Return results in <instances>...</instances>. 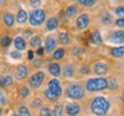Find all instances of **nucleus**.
<instances>
[{
  "label": "nucleus",
  "instance_id": "f257e3e1",
  "mask_svg": "<svg viewBox=\"0 0 124 116\" xmlns=\"http://www.w3.org/2000/svg\"><path fill=\"white\" fill-rule=\"evenodd\" d=\"M91 109L95 115L103 116L106 115L108 109H109V102L102 97H97V98L93 99L92 103H91Z\"/></svg>",
  "mask_w": 124,
  "mask_h": 116
},
{
  "label": "nucleus",
  "instance_id": "de8ad7c7",
  "mask_svg": "<svg viewBox=\"0 0 124 116\" xmlns=\"http://www.w3.org/2000/svg\"><path fill=\"white\" fill-rule=\"evenodd\" d=\"M77 2L80 5H85V2H86V0H77Z\"/></svg>",
  "mask_w": 124,
  "mask_h": 116
},
{
  "label": "nucleus",
  "instance_id": "473e14b6",
  "mask_svg": "<svg viewBox=\"0 0 124 116\" xmlns=\"http://www.w3.org/2000/svg\"><path fill=\"white\" fill-rule=\"evenodd\" d=\"M101 17H102V18H101V21H102L103 23H105V24H108V23H110V22H111V15H110V14L106 13V14H103Z\"/></svg>",
  "mask_w": 124,
  "mask_h": 116
},
{
  "label": "nucleus",
  "instance_id": "e433bc0d",
  "mask_svg": "<svg viewBox=\"0 0 124 116\" xmlns=\"http://www.w3.org/2000/svg\"><path fill=\"white\" fill-rule=\"evenodd\" d=\"M5 105H7V99L5 97V94L0 91V107H1V106H5Z\"/></svg>",
  "mask_w": 124,
  "mask_h": 116
},
{
  "label": "nucleus",
  "instance_id": "f8f14e48",
  "mask_svg": "<svg viewBox=\"0 0 124 116\" xmlns=\"http://www.w3.org/2000/svg\"><path fill=\"white\" fill-rule=\"evenodd\" d=\"M45 45H46V51L47 52H53V49H55V47H56V40H55V38L49 36L46 38Z\"/></svg>",
  "mask_w": 124,
  "mask_h": 116
},
{
  "label": "nucleus",
  "instance_id": "3c124183",
  "mask_svg": "<svg viewBox=\"0 0 124 116\" xmlns=\"http://www.w3.org/2000/svg\"><path fill=\"white\" fill-rule=\"evenodd\" d=\"M13 116H20V115H13Z\"/></svg>",
  "mask_w": 124,
  "mask_h": 116
},
{
  "label": "nucleus",
  "instance_id": "c85d7f7f",
  "mask_svg": "<svg viewBox=\"0 0 124 116\" xmlns=\"http://www.w3.org/2000/svg\"><path fill=\"white\" fill-rule=\"evenodd\" d=\"M31 106L32 108H40L43 106V100L40 98H36L32 100V102H31Z\"/></svg>",
  "mask_w": 124,
  "mask_h": 116
},
{
  "label": "nucleus",
  "instance_id": "58836bf2",
  "mask_svg": "<svg viewBox=\"0 0 124 116\" xmlns=\"http://www.w3.org/2000/svg\"><path fill=\"white\" fill-rule=\"evenodd\" d=\"M40 0H30V5L31 7H33V8H37V7H39L40 6Z\"/></svg>",
  "mask_w": 124,
  "mask_h": 116
},
{
  "label": "nucleus",
  "instance_id": "39448f33",
  "mask_svg": "<svg viewBox=\"0 0 124 116\" xmlns=\"http://www.w3.org/2000/svg\"><path fill=\"white\" fill-rule=\"evenodd\" d=\"M44 79H45V72L44 71H38L37 74H35V75H32V76L30 77V79H29V85H30L31 89L37 90L41 86Z\"/></svg>",
  "mask_w": 124,
  "mask_h": 116
},
{
  "label": "nucleus",
  "instance_id": "4c0bfd02",
  "mask_svg": "<svg viewBox=\"0 0 124 116\" xmlns=\"http://www.w3.org/2000/svg\"><path fill=\"white\" fill-rule=\"evenodd\" d=\"M32 66L36 68H40L43 66V61H41L40 59H35V60L32 61Z\"/></svg>",
  "mask_w": 124,
  "mask_h": 116
},
{
  "label": "nucleus",
  "instance_id": "1a4fd4ad",
  "mask_svg": "<svg viewBox=\"0 0 124 116\" xmlns=\"http://www.w3.org/2000/svg\"><path fill=\"white\" fill-rule=\"evenodd\" d=\"M77 27L79 28V29H85V28L89 25L90 23V17L89 15H86V14H82L79 17L77 18Z\"/></svg>",
  "mask_w": 124,
  "mask_h": 116
},
{
  "label": "nucleus",
  "instance_id": "393cba45",
  "mask_svg": "<svg viewBox=\"0 0 124 116\" xmlns=\"http://www.w3.org/2000/svg\"><path fill=\"white\" fill-rule=\"evenodd\" d=\"M58 28V20L56 18H49L48 22H47V29L48 30H54V29H56Z\"/></svg>",
  "mask_w": 124,
  "mask_h": 116
},
{
  "label": "nucleus",
  "instance_id": "4468645a",
  "mask_svg": "<svg viewBox=\"0 0 124 116\" xmlns=\"http://www.w3.org/2000/svg\"><path fill=\"white\" fill-rule=\"evenodd\" d=\"M48 71L53 75V76L58 77L60 76V74H61V68L59 66L58 63H51L48 66Z\"/></svg>",
  "mask_w": 124,
  "mask_h": 116
},
{
  "label": "nucleus",
  "instance_id": "dca6fc26",
  "mask_svg": "<svg viewBox=\"0 0 124 116\" xmlns=\"http://www.w3.org/2000/svg\"><path fill=\"white\" fill-rule=\"evenodd\" d=\"M28 20V14L27 12L24 10V9H20L17 13V16H16V21H17L20 24H23V23H25Z\"/></svg>",
  "mask_w": 124,
  "mask_h": 116
},
{
  "label": "nucleus",
  "instance_id": "a18cd8bd",
  "mask_svg": "<svg viewBox=\"0 0 124 116\" xmlns=\"http://www.w3.org/2000/svg\"><path fill=\"white\" fill-rule=\"evenodd\" d=\"M28 59H29V60H32V59H33V52H32V51H29V52H28Z\"/></svg>",
  "mask_w": 124,
  "mask_h": 116
},
{
  "label": "nucleus",
  "instance_id": "2eb2a0df",
  "mask_svg": "<svg viewBox=\"0 0 124 116\" xmlns=\"http://www.w3.org/2000/svg\"><path fill=\"white\" fill-rule=\"evenodd\" d=\"M14 45H15V48L17 49V51H23V49H25V40L23 39L22 37H16L15 38V41H14Z\"/></svg>",
  "mask_w": 124,
  "mask_h": 116
},
{
  "label": "nucleus",
  "instance_id": "49530a36",
  "mask_svg": "<svg viewBox=\"0 0 124 116\" xmlns=\"http://www.w3.org/2000/svg\"><path fill=\"white\" fill-rule=\"evenodd\" d=\"M37 53L39 54V55H43V54H44V48H43V47H39L38 51H37Z\"/></svg>",
  "mask_w": 124,
  "mask_h": 116
},
{
  "label": "nucleus",
  "instance_id": "c9c22d12",
  "mask_svg": "<svg viewBox=\"0 0 124 116\" xmlns=\"http://www.w3.org/2000/svg\"><path fill=\"white\" fill-rule=\"evenodd\" d=\"M71 52H72V55H75V56H79L80 54L83 53V49L80 48V47H74Z\"/></svg>",
  "mask_w": 124,
  "mask_h": 116
},
{
  "label": "nucleus",
  "instance_id": "f3484780",
  "mask_svg": "<svg viewBox=\"0 0 124 116\" xmlns=\"http://www.w3.org/2000/svg\"><path fill=\"white\" fill-rule=\"evenodd\" d=\"M110 54L114 58H122L124 55V46H118V47H114L110 51Z\"/></svg>",
  "mask_w": 124,
  "mask_h": 116
},
{
  "label": "nucleus",
  "instance_id": "37998d69",
  "mask_svg": "<svg viewBox=\"0 0 124 116\" xmlns=\"http://www.w3.org/2000/svg\"><path fill=\"white\" fill-rule=\"evenodd\" d=\"M95 4V0H86V2H85V6H87V7H91L93 5Z\"/></svg>",
  "mask_w": 124,
  "mask_h": 116
},
{
  "label": "nucleus",
  "instance_id": "a878e982",
  "mask_svg": "<svg viewBox=\"0 0 124 116\" xmlns=\"http://www.w3.org/2000/svg\"><path fill=\"white\" fill-rule=\"evenodd\" d=\"M64 49L63 48H58V49H55V52H54L53 54V58L55 59V60H61L63 56H64Z\"/></svg>",
  "mask_w": 124,
  "mask_h": 116
},
{
  "label": "nucleus",
  "instance_id": "9b49d317",
  "mask_svg": "<svg viewBox=\"0 0 124 116\" xmlns=\"http://www.w3.org/2000/svg\"><path fill=\"white\" fill-rule=\"evenodd\" d=\"M93 70H94V72H95L97 75H99V76H105L107 74V66L102 62H98L94 64Z\"/></svg>",
  "mask_w": 124,
  "mask_h": 116
},
{
  "label": "nucleus",
  "instance_id": "09e8293b",
  "mask_svg": "<svg viewBox=\"0 0 124 116\" xmlns=\"http://www.w3.org/2000/svg\"><path fill=\"white\" fill-rule=\"evenodd\" d=\"M122 101L124 102V92H123V94H122Z\"/></svg>",
  "mask_w": 124,
  "mask_h": 116
},
{
  "label": "nucleus",
  "instance_id": "a19ab883",
  "mask_svg": "<svg viewBox=\"0 0 124 116\" xmlns=\"http://www.w3.org/2000/svg\"><path fill=\"white\" fill-rule=\"evenodd\" d=\"M116 25L117 27H121V28H124V18H118L116 21Z\"/></svg>",
  "mask_w": 124,
  "mask_h": 116
},
{
  "label": "nucleus",
  "instance_id": "c03bdc74",
  "mask_svg": "<svg viewBox=\"0 0 124 116\" xmlns=\"http://www.w3.org/2000/svg\"><path fill=\"white\" fill-rule=\"evenodd\" d=\"M23 36L25 37V38H27V37H31V36H32V32L29 31V30H27V31L23 32Z\"/></svg>",
  "mask_w": 124,
  "mask_h": 116
},
{
  "label": "nucleus",
  "instance_id": "7c9ffc66",
  "mask_svg": "<svg viewBox=\"0 0 124 116\" xmlns=\"http://www.w3.org/2000/svg\"><path fill=\"white\" fill-rule=\"evenodd\" d=\"M20 93H21V95H22L23 98H27L28 95L30 94V90H29V87H27V86H21Z\"/></svg>",
  "mask_w": 124,
  "mask_h": 116
},
{
  "label": "nucleus",
  "instance_id": "cd10ccee",
  "mask_svg": "<svg viewBox=\"0 0 124 116\" xmlns=\"http://www.w3.org/2000/svg\"><path fill=\"white\" fill-rule=\"evenodd\" d=\"M62 113H63V106L56 105L53 109V116H62Z\"/></svg>",
  "mask_w": 124,
  "mask_h": 116
},
{
  "label": "nucleus",
  "instance_id": "aec40b11",
  "mask_svg": "<svg viewBox=\"0 0 124 116\" xmlns=\"http://www.w3.org/2000/svg\"><path fill=\"white\" fill-rule=\"evenodd\" d=\"M74 68L71 67L70 64H67L66 67L63 68V75H64V77H72L74 76Z\"/></svg>",
  "mask_w": 124,
  "mask_h": 116
},
{
  "label": "nucleus",
  "instance_id": "7ed1b4c3",
  "mask_svg": "<svg viewBox=\"0 0 124 116\" xmlns=\"http://www.w3.org/2000/svg\"><path fill=\"white\" fill-rule=\"evenodd\" d=\"M67 95L70 99L74 100H79L84 97V89L78 84H72L69 85L67 89Z\"/></svg>",
  "mask_w": 124,
  "mask_h": 116
},
{
  "label": "nucleus",
  "instance_id": "9d476101",
  "mask_svg": "<svg viewBox=\"0 0 124 116\" xmlns=\"http://www.w3.org/2000/svg\"><path fill=\"white\" fill-rule=\"evenodd\" d=\"M80 112V108L78 105H76V103H69L66 108V113L68 114L69 116H76L78 115Z\"/></svg>",
  "mask_w": 124,
  "mask_h": 116
},
{
  "label": "nucleus",
  "instance_id": "5701e85b",
  "mask_svg": "<svg viewBox=\"0 0 124 116\" xmlns=\"http://www.w3.org/2000/svg\"><path fill=\"white\" fill-rule=\"evenodd\" d=\"M30 45L32 47H37V48L41 47V46H40V45H41V39H40V37H38V36L32 37L30 40Z\"/></svg>",
  "mask_w": 124,
  "mask_h": 116
},
{
  "label": "nucleus",
  "instance_id": "4be33fe9",
  "mask_svg": "<svg viewBox=\"0 0 124 116\" xmlns=\"http://www.w3.org/2000/svg\"><path fill=\"white\" fill-rule=\"evenodd\" d=\"M45 97L48 99L49 101H52V102H55V101H56V100L59 99L58 95H56V94H54L53 92H52V91H49L48 89L45 91Z\"/></svg>",
  "mask_w": 124,
  "mask_h": 116
},
{
  "label": "nucleus",
  "instance_id": "0eeeda50",
  "mask_svg": "<svg viewBox=\"0 0 124 116\" xmlns=\"http://www.w3.org/2000/svg\"><path fill=\"white\" fill-rule=\"evenodd\" d=\"M15 76L18 80L25 79L28 76V68L24 64H18L16 67V70H15Z\"/></svg>",
  "mask_w": 124,
  "mask_h": 116
},
{
  "label": "nucleus",
  "instance_id": "b1692460",
  "mask_svg": "<svg viewBox=\"0 0 124 116\" xmlns=\"http://www.w3.org/2000/svg\"><path fill=\"white\" fill-rule=\"evenodd\" d=\"M59 38H60V41H61L63 45H68L70 43V37L68 33L66 32H61L60 35H59Z\"/></svg>",
  "mask_w": 124,
  "mask_h": 116
},
{
  "label": "nucleus",
  "instance_id": "f704fd0d",
  "mask_svg": "<svg viewBox=\"0 0 124 116\" xmlns=\"http://www.w3.org/2000/svg\"><path fill=\"white\" fill-rule=\"evenodd\" d=\"M115 14L118 16V17L124 18V7H118V8H116Z\"/></svg>",
  "mask_w": 124,
  "mask_h": 116
},
{
  "label": "nucleus",
  "instance_id": "bb28decb",
  "mask_svg": "<svg viewBox=\"0 0 124 116\" xmlns=\"http://www.w3.org/2000/svg\"><path fill=\"white\" fill-rule=\"evenodd\" d=\"M12 84H13V78L10 76L2 77V87H9Z\"/></svg>",
  "mask_w": 124,
  "mask_h": 116
},
{
  "label": "nucleus",
  "instance_id": "f03ea898",
  "mask_svg": "<svg viewBox=\"0 0 124 116\" xmlns=\"http://www.w3.org/2000/svg\"><path fill=\"white\" fill-rule=\"evenodd\" d=\"M108 87V80L105 78H92L86 82V90L90 92H98Z\"/></svg>",
  "mask_w": 124,
  "mask_h": 116
},
{
  "label": "nucleus",
  "instance_id": "423d86ee",
  "mask_svg": "<svg viewBox=\"0 0 124 116\" xmlns=\"http://www.w3.org/2000/svg\"><path fill=\"white\" fill-rule=\"evenodd\" d=\"M48 90L52 91L54 94H56L58 97H60L62 94V87L60 85V82L58 79H51L48 82Z\"/></svg>",
  "mask_w": 124,
  "mask_h": 116
},
{
  "label": "nucleus",
  "instance_id": "ddd939ff",
  "mask_svg": "<svg viewBox=\"0 0 124 116\" xmlns=\"http://www.w3.org/2000/svg\"><path fill=\"white\" fill-rule=\"evenodd\" d=\"M2 21H4L5 25H7V27H13L15 18H14V15H13V14L5 13L4 15H2Z\"/></svg>",
  "mask_w": 124,
  "mask_h": 116
},
{
  "label": "nucleus",
  "instance_id": "c756f323",
  "mask_svg": "<svg viewBox=\"0 0 124 116\" xmlns=\"http://www.w3.org/2000/svg\"><path fill=\"white\" fill-rule=\"evenodd\" d=\"M18 113H20V116H31L30 112L28 110V108L25 106H21L18 108Z\"/></svg>",
  "mask_w": 124,
  "mask_h": 116
},
{
  "label": "nucleus",
  "instance_id": "8fccbe9b",
  "mask_svg": "<svg viewBox=\"0 0 124 116\" xmlns=\"http://www.w3.org/2000/svg\"><path fill=\"white\" fill-rule=\"evenodd\" d=\"M2 115V109H1V108H0V116Z\"/></svg>",
  "mask_w": 124,
  "mask_h": 116
},
{
  "label": "nucleus",
  "instance_id": "79ce46f5",
  "mask_svg": "<svg viewBox=\"0 0 124 116\" xmlns=\"http://www.w3.org/2000/svg\"><path fill=\"white\" fill-rule=\"evenodd\" d=\"M80 71H82V74L83 75H87V74H90V70H89V68L86 67V66H84V67L80 69Z\"/></svg>",
  "mask_w": 124,
  "mask_h": 116
},
{
  "label": "nucleus",
  "instance_id": "2f4dec72",
  "mask_svg": "<svg viewBox=\"0 0 124 116\" xmlns=\"http://www.w3.org/2000/svg\"><path fill=\"white\" fill-rule=\"evenodd\" d=\"M40 116H53V114L51 113V110H49V108L47 107H43L41 109H40Z\"/></svg>",
  "mask_w": 124,
  "mask_h": 116
},
{
  "label": "nucleus",
  "instance_id": "20e7f679",
  "mask_svg": "<svg viewBox=\"0 0 124 116\" xmlns=\"http://www.w3.org/2000/svg\"><path fill=\"white\" fill-rule=\"evenodd\" d=\"M45 17H46V15H45V12L43 9H35V10H32L30 14V23L31 25H40L41 23L45 21Z\"/></svg>",
  "mask_w": 124,
  "mask_h": 116
},
{
  "label": "nucleus",
  "instance_id": "ea45409f",
  "mask_svg": "<svg viewBox=\"0 0 124 116\" xmlns=\"http://www.w3.org/2000/svg\"><path fill=\"white\" fill-rule=\"evenodd\" d=\"M10 56H12V58L13 59H21V53H20V52H12V53H10Z\"/></svg>",
  "mask_w": 124,
  "mask_h": 116
},
{
  "label": "nucleus",
  "instance_id": "72a5a7b5",
  "mask_svg": "<svg viewBox=\"0 0 124 116\" xmlns=\"http://www.w3.org/2000/svg\"><path fill=\"white\" fill-rule=\"evenodd\" d=\"M108 87L111 90H117L118 89V84H117V80L115 78H113L110 80V83H108Z\"/></svg>",
  "mask_w": 124,
  "mask_h": 116
},
{
  "label": "nucleus",
  "instance_id": "412c9836",
  "mask_svg": "<svg viewBox=\"0 0 124 116\" xmlns=\"http://www.w3.org/2000/svg\"><path fill=\"white\" fill-rule=\"evenodd\" d=\"M10 43H12V38L9 36H7V35H5V36L1 37V39H0V45L2 46V47H8L9 45H10Z\"/></svg>",
  "mask_w": 124,
  "mask_h": 116
},
{
  "label": "nucleus",
  "instance_id": "a211bd4d",
  "mask_svg": "<svg viewBox=\"0 0 124 116\" xmlns=\"http://www.w3.org/2000/svg\"><path fill=\"white\" fill-rule=\"evenodd\" d=\"M91 43H93V44L95 45H100L102 43V38H101V35H100V32L99 31H94L91 35Z\"/></svg>",
  "mask_w": 124,
  "mask_h": 116
},
{
  "label": "nucleus",
  "instance_id": "6ab92c4d",
  "mask_svg": "<svg viewBox=\"0 0 124 116\" xmlns=\"http://www.w3.org/2000/svg\"><path fill=\"white\" fill-rule=\"evenodd\" d=\"M66 14L68 18H72L75 17V15L77 14V7L71 5V6H68V8L66 9Z\"/></svg>",
  "mask_w": 124,
  "mask_h": 116
},
{
  "label": "nucleus",
  "instance_id": "6e6552de",
  "mask_svg": "<svg viewBox=\"0 0 124 116\" xmlns=\"http://www.w3.org/2000/svg\"><path fill=\"white\" fill-rule=\"evenodd\" d=\"M109 40H110L111 43H115V44H121V43H124V31H123V30L114 31L110 35Z\"/></svg>",
  "mask_w": 124,
  "mask_h": 116
}]
</instances>
